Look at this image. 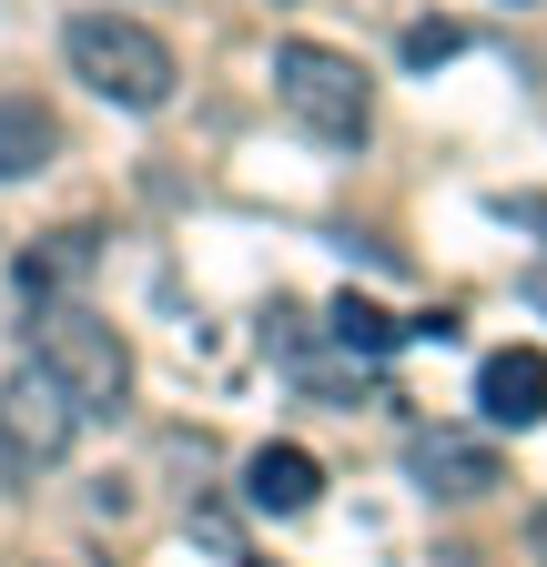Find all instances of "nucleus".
Masks as SVG:
<instances>
[{
  "label": "nucleus",
  "mask_w": 547,
  "mask_h": 567,
  "mask_svg": "<svg viewBox=\"0 0 547 567\" xmlns=\"http://www.w3.org/2000/svg\"><path fill=\"white\" fill-rule=\"evenodd\" d=\"M92 264H102V234L92 224H61V234H41V244H21V264H11V284L31 305H72L82 284H92Z\"/></svg>",
  "instance_id": "nucleus-6"
},
{
  "label": "nucleus",
  "mask_w": 547,
  "mask_h": 567,
  "mask_svg": "<svg viewBox=\"0 0 547 567\" xmlns=\"http://www.w3.org/2000/svg\"><path fill=\"white\" fill-rule=\"evenodd\" d=\"M324 334L345 344V354H395V344H405V315H385L375 295H355V284H345V295L324 305Z\"/></svg>",
  "instance_id": "nucleus-10"
},
{
  "label": "nucleus",
  "mask_w": 547,
  "mask_h": 567,
  "mask_svg": "<svg viewBox=\"0 0 547 567\" xmlns=\"http://www.w3.org/2000/svg\"><path fill=\"white\" fill-rule=\"evenodd\" d=\"M476 405H487V425H547V354L537 344H497L487 365H476Z\"/></svg>",
  "instance_id": "nucleus-7"
},
{
  "label": "nucleus",
  "mask_w": 547,
  "mask_h": 567,
  "mask_svg": "<svg viewBox=\"0 0 547 567\" xmlns=\"http://www.w3.org/2000/svg\"><path fill=\"white\" fill-rule=\"evenodd\" d=\"M61 61H72V82H92L112 112H163L173 82H183L173 41L143 31V21H122V11H72L61 21Z\"/></svg>",
  "instance_id": "nucleus-1"
},
{
  "label": "nucleus",
  "mask_w": 547,
  "mask_h": 567,
  "mask_svg": "<svg viewBox=\"0 0 547 567\" xmlns=\"http://www.w3.org/2000/svg\"><path fill=\"white\" fill-rule=\"evenodd\" d=\"M51 153H61V122H51V102H31V92H0V183H31V173H51Z\"/></svg>",
  "instance_id": "nucleus-9"
},
{
  "label": "nucleus",
  "mask_w": 547,
  "mask_h": 567,
  "mask_svg": "<svg viewBox=\"0 0 547 567\" xmlns=\"http://www.w3.org/2000/svg\"><path fill=\"white\" fill-rule=\"evenodd\" d=\"M405 476L426 496H446V507H476V496L507 486V456L487 436H466V425H416V436H405Z\"/></svg>",
  "instance_id": "nucleus-5"
},
{
  "label": "nucleus",
  "mask_w": 547,
  "mask_h": 567,
  "mask_svg": "<svg viewBox=\"0 0 547 567\" xmlns=\"http://www.w3.org/2000/svg\"><path fill=\"white\" fill-rule=\"evenodd\" d=\"M405 334H416V344H456V315L436 305V315H405Z\"/></svg>",
  "instance_id": "nucleus-13"
},
{
  "label": "nucleus",
  "mask_w": 547,
  "mask_h": 567,
  "mask_svg": "<svg viewBox=\"0 0 547 567\" xmlns=\"http://www.w3.org/2000/svg\"><path fill=\"white\" fill-rule=\"evenodd\" d=\"M31 324H41L31 334V365L72 395L82 415H112L132 395V344H122V324H102L92 305H41Z\"/></svg>",
  "instance_id": "nucleus-3"
},
{
  "label": "nucleus",
  "mask_w": 547,
  "mask_h": 567,
  "mask_svg": "<svg viewBox=\"0 0 547 567\" xmlns=\"http://www.w3.org/2000/svg\"><path fill=\"white\" fill-rule=\"evenodd\" d=\"M274 102H285L295 132L334 142V153H355L375 132V82H365V61L334 51V41H274Z\"/></svg>",
  "instance_id": "nucleus-2"
},
{
  "label": "nucleus",
  "mask_w": 547,
  "mask_h": 567,
  "mask_svg": "<svg viewBox=\"0 0 547 567\" xmlns=\"http://www.w3.org/2000/svg\"><path fill=\"white\" fill-rule=\"evenodd\" d=\"M527 547H537V567H547V507H537V517H527Z\"/></svg>",
  "instance_id": "nucleus-14"
},
{
  "label": "nucleus",
  "mask_w": 547,
  "mask_h": 567,
  "mask_svg": "<svg viewBox=\"0 0 547 567\" xmlns=\"http://www.w3.org/2000/svg\"><path fill=\"white\" fill-rule=\"evenodd\" d=\"M466 51V21H405V71H436Z\"/></svg>",
  "instance_id": "nucleus-11"
},
{
  "label": "nucleus",
  "mask_w": 547,
  "mask_h": 567,
  "mask_svg": "<svg viewBox=\"0 0 547 567\" xmlns=\"http://www.w3.org/2000/svg\"><path fill=\"white\" fill-rule=\"evenodd\" d=\"M72 436H82V405L61 395L41 365L0 375V456H11V466H61V456H72Z\"/></svg>",
  "instance_id": "nucleus-4"
},
{
  "label": "nucleus",
  "mask_w": 547,
  "mask_h": 567,
  "mask_svg": "<svg viewBox=\"0 0 547 567\" xmlns=\"http://www.w3.org/2000/svg\"><path fill=\"white\" fill-rule=\"evenodd\" d=\"M264 344H285V354H305V315H295V305H264Z\"/></svg>",
  "instance_id": "nucleus-12"
},
{
  "label": "nucleus",
  "mask_w": 547,
  "mask_h": 567,
  "mask_svg": "<svg viewBox=\"0 0 547 567\" xmlns=\"http://www.w3.org/2000/svg\"><path fill=\"white\" fill-rule=\"evenodd\" d=\"M314 496H324V466L305 446H254L244 456V507L254 517H314Z\"/></svg>",
  "instance_id": "nucleus-8"
}]
</instances>
